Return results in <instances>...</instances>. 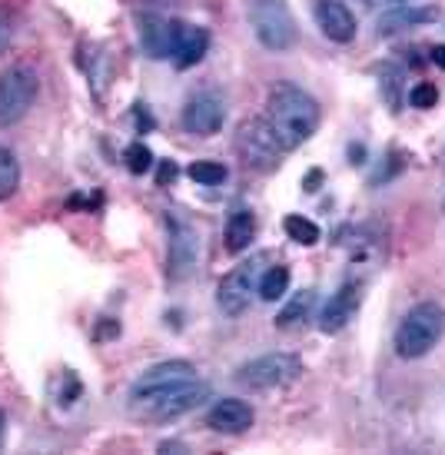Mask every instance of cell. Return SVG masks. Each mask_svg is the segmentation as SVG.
<instances>
[{"mask_svg": "<svg viewBox=\"0 0 445 455\" xmlns=\"http://www.w3.org/2000/svg\"><path fill=\"white\" fill-rule=\"evenodd\" d=\"M359 303H362V286H359V283L339 286V290L330 296V303L322 306V313H319V332H326V336L343 332V329L356 319Z\"/></svg>", "mask_w": 445, "mask_h": 455, "instance_id": "obj_12", "label": "cell"}, {"mask_svg": "<svg viewBox=\"0 0 445 455\" xmlns=\"http://www.w3.org/2000/svg\"><path fill=\"white\" fill-rule=\"evenodd\" d=\"M433 64L439 67V70H445V44H439L433 51Z\"/></svg>", "mask_w": 445, "mask_h": 455, "instance_id": "obj_28", "label": "cell"}, {"mask_svg": "<svg viewBox=\"0 0 445 455\" xmlns=\"http://www.w3.org/2000/svg\"><path fill=\"white\" fill-rule=\"evenodd\" d=\"M319 180H322V173H319V170H313V173H309V180H306V190L316 193V190H319V187H316Z\"/></svg>", "mask_w": 445, "mask_h": 455, "instance_id": "obj_29", "label": "cell"}, {"mask_svg": "<svg viewBox=\"0 0 445 455\" xmlns=\"http://www.w3.org/2000/svg\"><path fill=\"white\" fill-rule=\"evenodd\" d=\"M316 24L332 44H349L356 37V17L343 0H319L316 4Z\"/></svg>", "mask_w": 445, "mask_h": 455, "instance_id": "obj_14", "label": "cell"}, {"mask_svg": "<svg viewBox=\"0 0 445 455\" xmlns=\"http://www.w3.org/2000/svg\"><path fill=\"white\" fill-rule=\"evenodd\" d=\"M179 120H183V130L193 133V137H213L226 124V103H223L219 93L203 90V93H196V97L187 100Z\"/></svg>", "mask_w": 445, "mask_h": 455, "instance_id": "obj_10", "label": "cell"}, {"mask_svg": "<svg viewBox=\"0 0 445 455\" xmlns=\"http://www.w3.org/2000/svg\"><path fill=\"white\" fill-rule=\"evenodd\" d=\"M282 229H286V236L293 243H299V246H316V243L322 240L319 227L313 220H306V216H286V220H282Z\"/></svg>", "mask_w": 445, "mask_h": 455, "instance_id": "obj_21", "label": "cell"}, {"mask_svg": "<svg viewBox=\"0 0 445 455\" xmlns=\"http://www.w3.org/2000/svg\"><path fill=\"white\" fill-rule=\"evenodd\" d=\"M206 426L219 435H242L253 426V409L242 399H217L206 412Z\"/></svg>", "mask_w": 445, "mask_h": 455, "instance_id": "obj_13", "label": "cell"}, {"mask_svg": "<svg viewBox=\"0 0 445 455\" xmlns=\"http://www.w3.org/2000/svg\"><path fill=\"white\" fill-rule=\"evenodd\" d=\"M253 236H256V216L250 210H236L226 220V250L229 253H242V250H250Z\"/></svg>", "mask_w": 445, "mask_h": 455, "instance_id": "obj_17", "label": "cell"}, {"mask_svg": "<svg viewBox=\"0 0 445 455\" xmlns=\"http://www.w3.org/2000/svg\"><path fill=\"white\" fill-rule=\"evenodd\" d=\"M40 93L37 70L17 64L0 74V127H11L30 114V107Z\"/></svg>", "mask_w": 445, "mask_h": 455, "instance_id": "obj_7", "label": "cell"}, {"mask_svg": "<svg viewBox=\"0 0 445 455\" xmlns=\"http://www.w3.org/2000/svg\"><path fill=\"white\" fill-rule=\"evenodd\" d=\"M4 40H7V24H4V17H0V47H4Z\"/></svg>", "mask_w": 445, "mask_h": 455, "instance_id": "obj_31", "label": "cell"}, {"mask_svg": "<svg viewBox=\"0 0 445 455\" xmlns=\"http://www.w3.org/2000/svg\"><path fill=\"white\" fill-rule=\"evenodd\" d=\"M210 399V382L200 379V369L187 359L156 363L130 386L127 409L143 422H173Z\"/></svg>", "mask_w": 445, "mask_h": 455, "instance_id": "obj_1", "label": "cell"}, {"mask_svg": "<svg viewBox=\"0 0 445 455\" xmlns=\"http://www.w3.org/2000/svg\"><path fill=\"white\" fill-rule=\"evenodd\" d=\"M236 150H240L242 164L259 170V173H273L286 156L282 143L269 130L266 116H253V120L242 124L240 133H236Z\"/></svg>", "mask_w": 445, "mask_h": 455, "instance_id": "obj_8", "label": "cell"}, {"mask_svg": "<svg viewBox=\"0 0 445 455\" xmlns=\"http://www.w3.org/2000/svg\"><path fill=\"white\" fill-rule=\"evenodd\" d=\"M4 439H7V412L0 409V449H4Z\"/></svg>", "mask_w": 445, "mask_h": 455, "instance_id": "obj_30", "label": "cell"}, {"mask_svg": "<svg viewBox=\"0 0 445 455\" xmlns=\"http://www.w3.org/2000/svg\"><path fill=\"white\" fill-rule=\"evenodd\" d=\"M362 156H366V147H362V143H359V147H349V164H366Z\"/></svg>", "mask_w": 445, "mask_h": 455, "instance_id": "obj_27", "label": "cell"}, {"mask_svg": "<svg viewBox=\"0 0 445 455\" xmlns=\"http://www.w3.org/2000/svg\"><path fill=\"white\" fill-rule=\"evenodd\" d=\"M442 210H445V206H442Z\"/></svg>", "mask_w": 445, "mask_h": 455, "instance_id": "obj_33", "label": "cell"}, {"mask_svg": "<svg viewBox=\"0 0 445 455\" xmlns=\"http://www.w3.org/2000/svg\"><path fill=\"white\" fill-rule=\"evenodd\" d=\"M177 173H179V166L173 164V160H163V164H160V170H156V183H160V187H166V183H173V180H177Z\"/></svg>", "mask_w": 445, "mask_h": 455, "instance_id": "obj_26", "label": "cell"}, {"mask_svg": "<svg viewBox=\"0 0 445 455\" xmlns=\"http://www.w3.org/2000/svg\"><path fill=\"white\" fill-rule=\"evenodd\" d=\"M263 116L286 153L299 150L306 140L316 133L319 120H322L316 97H309L303 87H293V84H282L269 93Z\"/></svg>", "mask_w": 445, "mask_h": 455, "instance_id": "obj_2", "label": "cell"}, {"mask_svg": "<svg viewBox=\"0 0 445 455\" xmlns=\"http://www.w3.org/2000/svg\"><path fill=\"white\" fill-rule=\"evenodd\" d=\"M303 376V359L293 353H266L256 355L236 369V382L250 392L286 389Z\"/></svg>", "mask_w": 445, "mask_h": 455, "instance_id": "obj_5", "label": "cell"}, {"mask_svg": "<svg viewBox=\"0 0 445 455\" xmlns=\"http://www.w3.org/2000/svg\"><path fill=\"white\" fill-rule=\"evenodd\" d=\"M20 187V164L4 143H0V203L11 200L13 193Z\"/></svg>", "mask_w": 445, "mask_h": 455, "instance_id": "obj_20", "label": "cell"}, {"mask_svg": "<svg viewBox=\"0 0 445 455\" xmlns=\"http://www.w3.org/2000/svg\"><path fill=\"white\" fill-rule=\"evenodd\" d=\"M166 276L173 283H183L196 273L200 263V229L193 227L179 210L166 213Z\"/></svg>", "mask_w": 445, "mask_h": 455, "instance_id": "obj_6", "label": "cell"}, {"mask_svg": "<svg viewBox=\"0 0 445 455\" xmlns=\"http://www.w3.org/2000/svg\"><path fill=\"white\" fill-rule=\"evenodd\" d=\"M290 290V269L286 266H269L266 273H259V283H256V296L263 299V303H276L282 299Z\"/></svg>", "mask_w": 445, "mask_h": 455, "instance_id": "obj_19", "label": "cell"}, {"mask_svg": "<svg viewBox=\"0 0 445 455\" xmlns=\"http://www.w3.org/2000/svg\"><path fill=\"white\" fill-rule=\"evenodd\" d=\"M190 180L193 183H200V187H219V183H226L229 170L223 164H217V160H196V164H190Z\"/></svg>", "mask_w": 445, "mask_h": 455, "instance_id": "obj_22", "label": "cell"}, {"mask_svg": "<svg viewBox=\"0 0 445 455\" xmlns=\"http://www.w3.org/2000/svg\"><path fill=\"white\" fill-rule=\"evenodd\" d=\"M313 306H316V292H313V290H299L293 299H290V303H286L280 313H276V326H280V329L299 326V323H306V319H309Z\"/></svg>", "mask_w": 445, "mask_h": 455, "instance_id": "obj_18", "label": "cell"}, {"mask_svg": "<svg viewBox=\"0 0 445 455\" xmlns=\"http://www.w3.org/2000/svg\"><path fill=\"white\" fill-rule=\"evenodd\" d=\"M123 160H127L130 173L143 177V173L153 166V153H150V147H147V143H130L127 153H123Z\"/></svg>", "mask_w": 445, "mask_h": 455, "instance_id": "obj_23", "label": "cell"}, {"mask_svg": "<svg viewBox=\"0 0 445 455\" xmlns=\"http://www.w3.org/2000/svg\"><path fill=\"white\" fill-rule=\"evenodd\" d=\"M382 76H385V80H382V87H385V100L393 103V107H399V100H402V97H399L395 90H399V80H402V74H399L395 67H385V70H382Z\"/></svg>", "mask_w": 445, "mask_h": 455, "instance_id": "obj_25", "label": "cell"}, {"mask_svg": "<svg viewBox=\"0 0 445 455\" xmlns=\"http://www.w3.org/2000/svg\"><path fill=\"white\" fill-rule=\"evenodd\" d=\"M259 259H246L236 269H229L223 283L217 286V306L226 313V316H242L250 306H253L256 296V283H259Z\"/></svg>", "mask_w": 445, "mask_h": 455, "instance_id": "obj_9", "label": "cell"}, {"mask_svg": "<svg viewBox=\"0 0 445 455\" xmlns=\"http://www.w3.org/2000/svg\"><path fill=\"white\" fill-rule=\"evenodd\" d=\"M256 40L273 53H286L296 44V20L286 0H246Z\"/></svg>", "mask_w": 445, "mask_h": 455, "instance_id": "obj_4", "label": "cell"}, {"mask_svg": "<svg viewBox=\"0 0 445 455\" xmlns=\"http://www.w3.org/2000/svg\"><path fill=\"white\" fill-rule=\"evenodd\" d=\"M445 336V306L435 299L416 303L395 326V353L402 359H422L442 342Z\"/></svg>", "mask_w": 445, "mask_h": 455, "instance_id": "obj_3", "label": "cell"}, {"mask_svg": "<svg viewBox=\"0 0 445 455\" xmlns=\"http://www.w3.org/2000/svg\"><path fill=\"white\" fill-rule=\"evenodd\" d=\"M435 20H439L435 7H395V11L379 17V34L382 37H393L399 30H412V27L435 24Z\"/></svg>", "mask_w": 445, "mask_h": 455, "instance_id": "obj_16", "label": "cell"}, {"mask_svg": "<svg viewBox=\"0 0 445 455\" xmlns=\"http://www.w3.org/2000/svg\"><path fill=\"white\" fill-rule=\"evenodd\" d=\"M409 103L416 107V110H433L435 103H439V90H435V84H416V87L409 90Z\"/></svg>", "mask_w": 445, "mask_h": 455, "instance_id": "obj_24", "label": "cell"}, {"mask_svg": "<svg viewBox=\"0 0 445 455\" xmlns=\"http://www.w3.org/2000/svg\"><path fill=\"white\" fill-rule=\"evenodd\" d=\"M177 30H179V20H173V17L143 13L140 17L143 53L153 57V60H173V53H177Z\"/></svg>", "mask_w": 445, "mask_h": 455, "instance_id": "obj_11", "label": "cell"}, {"mask_svg": "<svg viewBox=\"0 0 445 455\" xmlns=\"http://www.w3.org/2000/svg\"><path fill=\"white\" fill-rule=\"evenodd\" d=\"M206 51H210V34H206L203 27L179 20L177 53H173V64H177L179 70H190V67H196L200 60H203Z\"/></svg>", "mask_w": 445, "mask_h": 455, "instance_id": "obj_15", "label": "cell"}, {"mask_svg": "<svg viewBox=\"0 0 445 455\" xmlns=\"http://www.w3.org/2000/svg\"><path fill=\"white\" fill-rule=\"evenodd\" d=\"M156 4H163V0H156Z\"/></svg>", "mask_w": 445, "mask_h": 455, "instance_id": "obj_32", "label": "cell"}]
</instances>
